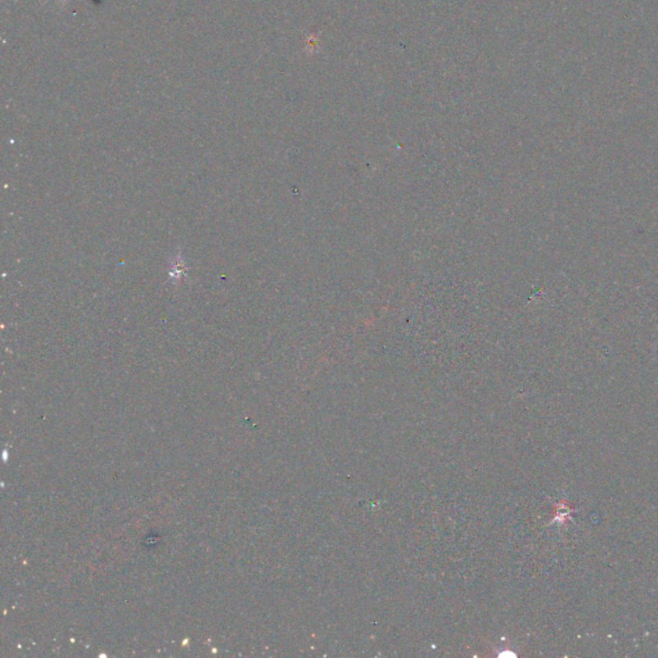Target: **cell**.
<instances>
[{"instance_id": "6da1fadb", "label": "cell", "mask_w": 658, "mask_h": 658, "mask_svg": "<svg viewBox=\"0 0 658 658\" xmlns=\"http://www.w3.org/2000/svg\"><path fill=\"white\" fill-rule=\"evenodd\" d=\"M64 1H66V0H64Z\"/></svg>"}]
</instances>
